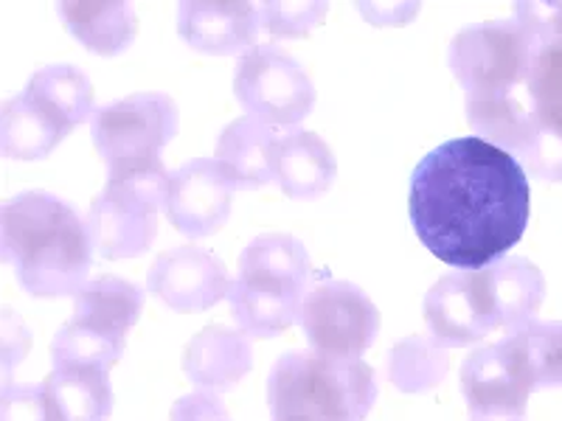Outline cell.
Here are the masks:
<instances>
[{
  "instance_id": "cell-1",
  "label": "cell",
  "mask_w": 562,
  "mask_h": 421,
  "mask_svg": "<svg viewBox=\"0 0 562 421\" xmlns=\"http://www.w3.org/2000/svg\"><path fill=\"white\" fill-rule=\"evenodd\" d=\"M529 208L526 169L479 135L441 144L411 174L408 210L416 237L456 270L501 262L524 239Z\"/></svg>"
},
{
  "instance_id": "cell-2",
  "label": "cell",
  "mask_w": 562,
  "mask_h": 421,
  "mask_svg": "<svg viewBox=\"0 0 562 421\" xmlns=\"http://www.w3.org/2000/svg\"><path fill=\"white\" fill-rule=\"evenodd\" d=\"M0 253L29 295L65 298L88 284L93 237L65 200L26 192L0 208Z\"/></svg>"
},
{
  "instance_id": "cell-3",
  "label": "cell",
  "mask_w": 562,
  "mask_h": 421,
  "mask_svg": "<svg viewBox=\"0 0 562 421\" xmlns=\"http://www.w3.org/2000/svg\"><path fill=\"white\" fill-rule=\"evenodd\" d=\"M546 298L543 273L509 255L484 270H456L425 295V320L434 338L448 349H464L495 329L518 332L535 320Z\"/></svg>"
},
{
  "instance_id": "cell-4",
  "label": "cell",
  "mask_w": 562,
  "mask_h": 421,
  "mask_svg": "<svg viewBox=\"0 0 562 421\" xmlns=\"http://www.w3.org/2000/svg\"><path fill=\"white\" fill-rule=\"evenodd\" d=\"M378 399V377L363 360L288 351L268 377L273 421H363Z\"/></svg>"
},
{
  "instance_id": "cell-5",
  "label": "cell",
  "mask_w": 562,
  "mask_h": 421,
  "mask_svg": "<svg viewBox=\"0 0 562 421\" xmlns=\"http://www.w3.org/2000/svg\"><path fill=\"white\" fill-rule=\"evenodd\" d=\"M310 253L290 234H262L239 253L231 307L248 338L268 340L301 320L307 298Z\"/></svg>"
},
{
  "instance_id": "cell-6",
  "label": "cell",
  "mask_w": 562,
  "mask_h": 421,
  "mask_svg": "<svg viewBox=\"0 0 562 421\" xmlns=\"http://www.w3.org/2000/svg\"><path fill=\"white\" fill-rule=\"evenodd\" d=\"M93 115V84L82 70L45 65L29 79L23 93L3 104L0 152L9 160H43Z\"/></svg>"
},
{
  "instance_id": "cell-7",
  "label": "cell",
  "mask_w": 562,
  "mask_h": 421,
  "mask_svg": "<svg viewBox=\"0 0 562 421\" xmlns=\"http://www.w3.org/2000/svg\"><path fill=\"white\" fill-rule=\"evenodd\" d=\"M169 180L164 160L110 172L104 192L90 205L88 228L102 259H133L147 253L158 237L160 214L167 210Z\"/></svg>"
},
{
  "instance_id": "cell-8",
  "label": "cell",
  "mask_w": 562,
  "mask_h": 421,
  "mask_svg": "<svg viewBox=\"0 0 562 421\" xmlns=\"http://www.w3.org/2000/svg\"><path fill=\"white\" fill-rule=\"evenodd\" d=\"M144 312V289L119 275H99L77 295L74 318L52 343L54 365L88 363L113 368L124 354L127 334Z\"/></svg>"
},
{
  "instance_id": "cell-9",
  "label": "cell",
  "mask_w": 562,
  "mask_h": 421,
  "mask_svg": "<svg viewBox=\"0 0 562 421\" xmlns=\"http://www.w3.org/2000/svg\"><path fill=\"white\" fill-rule=\"evenodd\" d=\"M540 43L543 39L520 20H486L456 34L448 65L467 102H498L526 82Z\"/></svg>"
},
{
  "instance_id": "cell-10",
  "label": "cell",
  "mask_w": 562,
  "mask_h": 421,
  "mask_svg": "<svg viewBox=\"0 0 562 421\" xmlns=\"http://www.w3.org/2000/svg\"><path fill=\"white\" fill-rule=\"evenodd\" d=\"M535 388V363L520 329L473 351L461 365V394L470 421H526Z\"/></svg>"
},
{
  "instance_id": "cell-11",
  "label": "cell",
  "mask_w": 562,
  "mask_h": 421,
  "mask_svg": "<svg viewBox=\"0 0 562 421\" xmlns=\"http://www.w3.org/2000/svg\"><path fill=\"white\" fill-rule=\"evenodd\" d=\"M234 93L245 113L270 127H295L313 113L315 84L281 45H256L239 57Z\"/></svg>"
},
{
  "instance_id": "cell-12",
  "label": "cell",
  "mask_w": 562,
  "mask_h": 421,
  "mask_svg": "<svg viewBox=\"0 0 562 421\" xmlns=\"http://www.w3.org/2000/svg\"><path fill=\"white\" fill-rule=\"evenodd\" d=\"M93 144L110 172L160 160L178 133V104L167 93H133L93 115Z\"/></svg>"
},
{
  "instance_id": "cell-13",
  "label": "cell",
  "mask_w": 562,
  "mask_h": 421,
  "mask_svg": "<svg viewBox=\"0 0 562 421\" xmlns=\"http://www.w3.org/2000/svg\"><path fill=\"white\" fill-rule=\"evenodd\" d=\"M304 338L321 354L338 360H360L371 349L380 329L374 300L349 281H321L301 307Z\"/></svg>"
},
{
  "instance_id": "cell-14",
  "label": "cell",
  "mask_w": 562,
  "mask_h": 421,
  "mask_svg": "<svg viewBox=\"0 0 562 421\" xmlns=\"http://www.w3.org/2000/svg\"><path fill=\"white\" fill-rule=\"evenodd\" d=\"M524 90L526 138L515 158L535 178L562 183V45L540 43Z\"/></svg>"
},
{
  "instance_id": "cell-15",
  "label": "cell",
  "mask_w": 562,
  "mask_h": 421,
  "mask_svg": "<svg viewBox=\"0 0 562 421\" xmlns=\"http://www.w3.org/2000/svg\"><path fill=\"white\" fill-rule=\"evenodd\" d=\"M147 287L172 312L194 315L217 307L220 300L228 298L234 281L211 250L183 244L155 259L147 275Z\"/></svg>"
},
{
  "instance_id": "cell-16",
  "label": "cell",
  "mask_w": 562,
  "mask_h": 421,
  "mask_svg": "<svg viewBox=\"0 0 562 421\" xmlns=\"http://www.w3.org/2000/svg\"><path fill=\"white\" fill-rule=\"evenodd\" d=\"M234 192L237 183L217 158L189 160L169 180V223L189 239L211 237L228 223Z\"/></svg>"
},
{
  "instance_id": "cell-17",
  "label": "cell",
  "mask_w": 562,
  "mask_h": 421,
  "mask_svg": "<svg viewBox=\"0 0 562 421\" xmlns=\"http://www.w3.org/2000/svg\"><path fill=\"white\" fill-rule=\"evenodd\" d=\"M178 34L189 48L211 57H228L256 48L259 12L256 3L186 0L178 7Z\"/></svg>"
},
{
  "instance_id": "cell-18",
  "label": "cell",
  "mask_w": 562,
  "mask_h": 421,
  "mask_svg": "<svg viewBox=\"0 0 562 421\" xmlns=\"http://www.w3.org/2000/svg\"><path fill=\"white\" fill-rule=\"evenodd\" d=\"M254 368V349L243 329L231 326H205L186 345L183 374L198 390L223 394L248 377Z\"/></svg>"
},
{
  "instance_id": "cell-19",
  "label": "cell",
  "mask_w": 562,
  "mask_h": 421,
  "mask_svg": "<svg viewBox=\"0 0 562 421\" xmlns=\"http://www.w3.org/2000/svg\"><path fill=\"white\" fill-rule=\"evenodd\" d=\"M333 149L310 129H288L276 147V183L290 200H318L335 183Z\"/></svg>"
},
{
  "instance_id": "cell-20",
  "label": "cell",
  "mask_w": 562,
  "mask_h": 421,
  "mask_svg": "<svg viewBox=\"0 0 562 421\" xmlns=\"http://www.w3.org/2000/svg\"><path fill=\"white\" fill-rule=\"evenodd\" d=\"M276 147L279 129L254 115H243L220 135L217 160L228 169L239 192H254L276 180Z\"/></svg>"
},
{
  "instance_id": "cell-21",
  "label": "cell",
  "mask_w": 562,
  "mask_h": 421,
  "mask_svg": "<svg viewBox=\"0 0 562 421\" xmlns=\"http://www.w3.org/2000/svg\"><path fill=\"white\" fill-rule=\"evenodd\" d=\"M45 390L63 421H108L113 413L110 368L88 363L54 365L52 377H45Z\"/></svg>"
},
{
  "instance_id": "cell-22",
  "label": "cell",
  "mask_w": 562,
  "mask_h": 421,
  "mask_svg": "<svg viewBox=\"0 0 562 421\" xmlns=\"http://www.w3.org/2000/svg\"><path fill=\"white\" fill-rule=\"evenodd\" d=\"M59 20L74 37L99 57L127 52L138 34V18L124 0L113 3H59Z\"/></svg>"
},
{
  "instance_id": "cell-23",
  "label": "cell",
  "mask_w": 562,
  "mask_h": 421,
  "mask_svg": "<svg viewBox=\"0 0 562 421\" xmlns=\"http://www.w3.org/2000/svg\"><path fill=\"white\" fill-rule=\"evenodd\" d=\"M450 354L448 345H441L436 338H405L391 349L389 379L405 394H422L448 377Z\"/></svg>"
},
{
  "instance_id": "cell-24",
  "label": "cell",
  "mask_w": 562,
  "mask_h": 421,
  "mask_svg": "<svg viewBox=\"0 0 562 421\" xmlns=\"http://www.w3.org/2000/svg\"><path fill=\"white\" fill-rule=\"evenodd\" d=\"M520 332L529 345L537 385L540 388L562 385V320H531Z\"/></svg>"
},
{
  "instance_id": "cell-25",
  "label": "cell",
  "mask_w": 562,
  "mask_h": 421,
  "mask_svg": "<svg viewBox=\"0 0 562 421\" xmlns=\"http://www.w3.org/2000/svg\"><path fill=\"white\" fill-rule=\"evenodd\" d=\"M326 3H288V0H270L256 3L259 12V29L270 37H307L315 26L324 23Z\"/></svg>"
},
{
  "instance_id": "cell-26",
  "label": "cell",
  "mask_w": 562,
  "mask_h": 421,
  "mask_svg": "<svg viewBox=\"0 0 562 421\" xmlns=\"http://www.w3.org/2000/svg\"><path fill=\"white\" fill-rule=\"evenodd\" d=\"M0 421H63L52 396L40 385H9L0 399Z\"/></svg>"
},
{
  "instance_id": "cell-27",
  "label": "cell",
  "mask_w": 562,
  "mask_h": 421,
  "mask_svg": "<svg viewBox=\"0 0 562 421\" xmlns=\"http://www.w3.org/2000/svg\"><path fill=\"white\" fill-rule=\"evenodd\" d=\"M515 20L529 26L543 43L562 45V3H518Z\"/></svg>"
},
{
  "instance_id": "cell-28",
  "label": "cell",
  "mask_w": 562,
  "mask_h": 421,
  "mask_svg": "<svg viewBox=\"0 0 562 421\" xmlns=\"http://www.w3.org/2000/svg\"><path fill=\"white\" fill-rule=\"evenodd\" d=\"M169 421H231V413L220 402L217 394L198 390V394L180 396L178 402L172 405Z\"/></svg>"
},
{
  "instance_id": "cell-29",
  "label": "cell",
  "mask_w": 562,
  "mask_h": 421,
  "mask_svg": "<svg viewBox=\"0 0 562 421\" xmlns=\"http://www.w3.org/2000/svg\"><path fill=\"white\" fill-rule=\"evenodd\" d=\"M29 345H32V334H29L26 323L18 320L14 312L3 315V365H7V388L14 363H20V360L26 357Z\"/></svg>"
}]
</instances>
